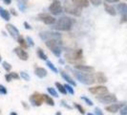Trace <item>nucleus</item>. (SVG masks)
<instances>
[{"label":"nucleus","mask_w":127,"mask_h":115,"mask_svg":"<svg viewBox=\"0 0 127 115\" xmlns=\"http://www.w3.org/2000/svg\"><path fill=\"white\" fill-rule=\"evenodd\" d=\"M73 73H74V76L76 77V80L79 81L81 83L91 85V84H94L96 82L95 77L92 73H85V72H80V71L77 70L73 71Z\"/></svg>","instance_id":"obj_1"},{"label":"nucleus","mask_w":127,"mask_h":115,"mask_svg":"<svg viewBox=\"0 0 127 115\" xmlns=\"http://www.w3.org/2000/svg\"><path fill=\"white\" fill-rule=\"evenodd\" d=\"M75 23V20L68 16H62L55 23V29L59 31H70Z\"/></svg>","instance_id":"obj_2"},{"label":"nucleus","mask_w":127,"mask_h":115,"mask_svg":"<svg viewBox=\"0 0 127 115\" xmlns=\"http://www.w3.org/2000/svg\"><path fill=\"white\" fill-rule=\"evenodd\" d=\"M59 42L60 41H57V40H47L46 41V46L57 57H60V55H61V49L59 47Z\"/></svg>","instance_id":"obj_3"},{"label":"nucleus","mask_w":127,"mask_h":115,"mask_svg":"<svg viewBox=\"0 0 127 115\" xmlns=\"http://www.w3.org/2000/svg\"><path fill=\"white\" fill-rule=\"evenodd\" d=\"M64 10L65 12L73 15H76V16H80L81 15V9L79 7L76 6L75 4L73 3H66L65 6H64Z\"/></svg>","instance_id":"obj_4"},{"label":"nucleus","mask_w":127,"mask_h":115,"mask_svg":"<svg viewBox=\"0 0 127 115\" xmlns=\"http://www.w3.org/2000/svg\"><path fill=\"white\" fill-rule=\"evenodd\" d=\"M96 100L102 104H114L118 101L117 96L115 94H110V93L106 94V95L98 96V97H96Z\"/></svg>","instance_id":"obj_5"},{"label":"nucleus","mask_w":127,"mask_h":115,"mask_svg":"<svg viewBox=\"0 0 127 115\" xmlns=\"http://www.w3.org/2000/svg\"><path fill=\"white\" fill-rule=\"evenodd\" d=\"M40 38L43 40H57L60 41V35L57 33L54 32H41L40 33Z\"/></svg>","instance_id":"obj_6"},{"label":"nucleus","mask_w":127,"mask_h":115,"mask_svg":"<svg viewBox=\"0 0 127 115\" xmlns=\"http://www.w3.org/2000/svg\"><path fill=\"white\" fill-rule=\"evenodd\" d=\"M30 102L32 106L34 107H40L43 102H44V98H43V94H40L38 92H34L31 97H30Z\"/></svg>","instance_id":"obj_7"},{"label":"nucleus","mask_w":127,"mask_h":115,"mask_svg":"<svg viewBox=\"0 0 127 115\" xmlns=\"http://www.w3.org/2000/svg\"><path fill=\"white\" fill-rule=\"evenodd\" d=\"M37 18L46 25H54L57 22L56 18H54L52 15L47 14V13H39L37 15Z\"/></svg>","instance_id":"obj_8"},{"label":"nucleus","mask_w":127,"mask_h":115,"mask_svg":"<svg viewBox=\"0 0 127 115\" xmlns=\"http://www.w3.org/2000/svg\"><path fill=\"white\" fill-rule=\"evenodd\" d=\"M89 92H91L92 94L94 95H98V96H101V95H106L108 94V89L106 86H103V85H97V86H94V87H90Z\"/></svg>","instance_id":"obj_9"},{"label":"nucleus","mask_w":127,"mask_h":115,"mask_svg":"<svg viewBox=\"0 0 127 115\" xmlns=\"http://www.w3.org/2000/svg\"><path fill=\"white\" fill-rule=\"evenodd\" d=\"M49 11L51 12L53 14H59L62 12V6L60 4L59 0H54L51 3V5L49 6Z\"/></svg>","instance_id":"obj_10"},{"label":"nucleus","mask_w":127,"mask_h":115,"mask_svg":"<svg viewBox=\"0 0 127 115\" xmlns=\"http://www.w3.org/2000/svg\"><path fill=\"white\" fill-rule=\"evenodd\" d=\"M124 107V103H121V104H112L108 107H106L105 109L106 111H108L110 113H116L118 111H120L122 108Z\"/></svg>","instance_id":"obj_11"},{"label":"nucleus","mask_w":127,"mask_h":115,"mask_svg":"<svg viewBox=\"0 0 127 115\" xmlns=\"http://www.w3.org/2000/svg\"><path fill=\"white\" fill-rule=\"evenodd\" d=\"M13 52H14V53L17 55V57H18L20 59H22V60H27L28 58H29L28 53H27L23 48H21V47H16V48H14V49H13Z\"/></svg>","instance_id":"obj_12"},{"label":"nucleus","mask_w":127,"mask_h":115,"mask_svg":"<svg viewBox=\"0 0 127 115\" xmlns=\"http://www.w3.org/2000/svg\"><path fill=\"white\" fill-rule=\"evenodd\" d=\"M75 68L77 71L80 72H85V73H93L95 71V68L92 66H88V65H83V64H76L75 65Z\"/></svg>","instance_id":"obj_13"},{"label":"nucleus","mask_w":127,"mask_h":115,"mask_svg":"<svg viewBox=\"0 0 127 115\" xmlns=\"http://www.w3.org/2000/svg\"><path fill=\"white\" fill-rule=\"evenodd\" d=\"M7 31L9 32V34L13 37V38H18L19 37V31L16 27H14L13 24H7L6 25Z\"/></svg>","instance_id":"obj_14"},{"label":"nucleus","mask_w":127,"mask_h":115,"mask_svg":"<svg viewBox=\"0 0 127 115\" xmlns=\"http://www.w3.org/2000/svg\"><path fill=\"white\" fill-rule=\"evenodd\" d=\"M72 3L75 4L76 6L79 7L80 9L87 8L89 6V1L88 0H72Z\"/></svg>","instance_id":"obj_15"},{"label":"nucleus","mask_w":127,"mask_h":115,"mask_svg":"<svg viewBox=\"0 0 127 115\" xmlns=\"http://www.w3.org/2000/svg\"><path fill=\"white\" fill-rule=\"evenodd\" d=\"M60 74H61L62 78H63L64 80L69 83V84H71L72 86H76V82L73 80V78H71L70 75H68V73H66V72H64V71H61V72H60Z\"/></svg>","instance_id":"obj_16"},{"label":"nucleus","mask_w":127,"mask_h":115,"mask_svg":"<svg viewBox=\"0 0 127 115\" xmlns=\"http://www.w3.org/2000/svg\"><path fill=\"white\" fill-rule=\"evenodd\" d=\"M103 6H104V10L106 11V13H108L110 15H113L115 16L116 14H117V12H116V9H115L113 6H111V5H109L107 4L106 2L103 4Z\"/></svg>","instance_id":"obj_17"},{"label":"nucleus","mask_w":127,"mask_h":115,"mask_svg":"<svg viewBox=\"0 0 127 115\" xmlns=\"http://www.w3.org/2000/svg\"><path fill=\"white\" fill-rule=\"evenodd\" d=\"M95 81L98 82L99 83H105L107 82V77L104 75V73L98 72L95 74Z\"/></svg>","instance_id":"obj_18"},{"label":"nucleus","mask_w":127,"mask_h":115,"mask_svg":"<svg viewBox=\"0 0 127 115\" xmlns=\"http://www.w3.org/2000/svg\"><path fill=\"white\" fill-rule=\"evenodd\" d=\"M0 16L4 20L6 21H9L11 19V14H10V12H8L7 10L3 9L2 7H0Z\"/></svg>","instance_id":"obj_19"},{"label":"nucleus","mask_w":127,"mask_h":115,"mask_svg":"<svg viewBox=\"0 0 127 115\" xmlns=\"http://www.w3.org/2000/svg\"><path fill=\"white\" fill-rule=\"evenodd\" d=\"M117 10L121 13V15H127V4L125 3H121L117 7Z\"/></svg>","instance_id":"obj_20"},{"label":"nucleus","mask_w":127,"mask_h":115,"mask_svg":"<svg viewBox=\"0 0 127 115\" xmlns=\"http://www.w3.org/2000/svg\"><path fill=\"white\" fill-rule=\"evenodd\" d=\"M34 74L39 78H44V77L47 76V71L42 67H37L34 70Z\"/></svg>","instance_id":"obj_21"},{"label":"nucleus","mask_w":127,"mask_h":115,"mask_svg":"<svg viewBox=\"0 0 127 115\" xmlns=\"http://www.w3.org/2000/svg\"><path fill=\"white\" fill-rule=\"evenodd\" d=\"M17 42L19 43V45H20V47L21 48H23V49H27L28 48V43L26 42V40L24 39V38L23 37H21V36H19L18 38H17Z\"/></svg>","instance_id":"obj_22"},{"label":"nucleus","mask_w":127,"mask_h":115,"mask_svg":"<svg viewBox=\"0 0 127 115\" xmlns=\"http://www.w3.org/2000/svg\"><path fill=\"white\" fill-rule=\"evenodd\" d=\"M18 8L21 12H25L27 10V7H28V4H27V1L26 0H19L18 1Z\"/></svg>","instance_id":"obj_23"},{"label":"nucleus","mask_w":127,"mask_h":115,"mask_svg":"<svg viewBox=\"0 0 127 115\" xmlns=\"http://www.w3.org/2000/svg\"><path fill=\"white\" fill-rule=\"evenodd\" d=\"M43 98H44V102L47 104V105H49V106H52V107H54L55 106V101L53 100V98L50 97L49 95H46V94H43Z\"/></svg>","instance_id":"obj_24"},{"label":"nucleus","mask_w":127,"mask_h":115,"mask_svg":"<svg viewBox=\"0 0 127 115\" xmlns=\"http://www.w3.org/2000/svg\"><path fill=\"white\" fill-rule=\"evenodd\" d=\"M56 86H57V88L58 89V91L61 93V94H67L68 92H67V90L65 88V86H64L63 84H61L60 83H56Z\"/></svg>","instance_id":"obj_25"},{"label":"nucleus","mask_w":127,"mask_h":115,"mask_svg":"<svg viewBox=\"0 0 127 115\" xmlns=\"http://www.w3.org/2000/svg\"><path fill=\"white\" fill-rule=\"evenodd\" d=\"M36 53H37L38 58H41V59H43V60H47L48 57L46 56V54L43 52V50H42L41 48H37V51H36Z\"/></svg>","instance_id":"obj_26"},{"label":"nucleus","mask_w":127,"mask_h":115,"mask_svg":"<svg viewBox=\"0 0 127 115\" xmlns=\"http://www.w3.org/2000/svg\"><path fill=\"white\" fill-rule=\"evenodd\" d=\"M64 86H65V88H66L67 92H68L69 94H71V95H74V93H75V90H74L73 86H72L71 84H69V83H66V84H64Z\"/></svg>","instance_id":"obj_27"},{"label":"nucleus","mask_w":127,"mask_h":115,"mask_svg":"<svg viewBox=\"0 0 127 115\" xmlns=\"http://www.w3.org/2000/svg\"><path fill=\"white\" fill-rule=\"evenodd\" d=\"M47 90H48V92H49V94H50V95L54 96V97H56V98L58 97V94H57V90L55 89V88H53V87H48Z\"/></svg>","instance_id":"obj_28"},{"label":"nucleus","mask_w":127,"mask_h":115,"mask_svg":"<svg viewBox=\"0 0 127 115\" xmlns=\"http://www.w3.org/2000/svg\"><path fill=\"white\" fill-rule=\"evenodd\" d=\"M2 66H3V68H4L7 72H10V71L12 70V65L9 63V62H7V61H3V62H2Z\"/></svg>","instance_id":"obj_29"},{"label":"nucleus","mask_w":127,"mask_h":115,"mask_svg":"<svg viewBox=\"0 0 127 115\" xmlns=\"http://www.w3.org/2000/svg\"><path fill=\"white\" fill-rule=\"evenodd\" d=\"M46 64H47V66H48V67H49V68H50V69H51L54 73H57V72H58V70L57 69V67H56L54 64L52 63L51 61H47V62H46Z\"/></svg>","instance_id":"obj_30"},{"label":"nucleus","mask_w":127,"mask_h":115,"mask_svg":"<svg viewBox=\"0 0 127 115\" xmlns=\"http://www.w3.org/2000/svg\"><path fill=\"white\" fill-rule=\"evenodd\" d=\"M74 106H75V108L79 111V113H80V114H84V113H85V109H83L82 106H80L79 104H76V103H75V105H74Z\"/></svg>","instance_id":"obj_31"},{"label":"nucleus","mask_w":127,"mask_h":115,"mask_svg":"<svg viewBox=\"0 0 127 115\" xmlns=\"http://www.w3.org/2000/svg\"><path fill=\"white\" fill-rule=\"evenodd\" d=\"M80 99L83 100L84 102L86 103V105H88V106H93V105H94L93 102L90 100L89 98H87V97H85V96H81V97H80Z\"/></svg>","instance_id":"obj_32"},{"label":"nucleus","mask_w":127,"mask_h":115,"mask_svg":"<svg viewBox=\"0 0 127 115\" xmlns=\"http://www.w3.org/2000/svg\"><path fill=\"white\" fill-rule=\"evenodd\" d=\"M20 77H21L24 81H26V82L30 81V76H29L28 73H26V72H21V73H20Z\"/></svg>","instance_id":"obj_33"},{"label":"nucleus","mask_w":127,"mask_h":115,"mask_svg":"<svg viewBox=\"0 0 127 115\" xmlns=\"http://www.w3.org/2000/svg\"><path fill=\"white\" fill-rule=\"evenodd\" d=\"M7 93H8V91H7L6 87H5L4 85L0 84V94H2V95H6Z\"/></svg>","instance_id":"obj_34"},{"label":"nucleus","mask_w":127,"mask_h":115,"mask_svg":"<svg viewBox=\"0 0 127 115\" xmlns=\"http://www.w3.org/2000/svg\"><path fill=\"white\" fill-rule=\"evenodd\" d=\"M61 106H62V107H64L65 109H73L71 106H69L68 104H66V102H65L64 100H62V101H61Z\"/></svg>","instance_id":"obj_35"},{"label":"nucleus","mask_w":127,"mask_h":115,"mask_svg":"<svg viewBox=\"0 0 127 115\" xmlns=\"http://www.w3.org/2000/svg\"><path fill=\"white\" fill-rule=\"evenodd\" d=\"M120 112H121V115H127V106H124L120 110Z\"/></svg>","instance_id":"obj_36"},{"label":"nucleus","mask_w":127,"mask_h":115,"mask_svg":"<svg viewBox=\"0 0 127 115\" xmlns=\"http://www.w3.org/2000/svg\"><path fill=\"white\" fill-rule=\"evenodd\" d=\"M90 1H91V3H92L93 5H95V6H98V5L101 4V0H90Z\"/></svg>","instance_id":"obj_37"},{"label":"nucleus","mask_w":127,"mask_h":115,"mask_svg":"<svg viewBox=\"0 0 127 115\" xmlns=\"http://www.w3.org/2000/svg\"><path fill=\"white\" fill-rule=\"evenodd\" d=\"M27 42L29 43V45H30V46H33V45H34V42H33L32 38H30V37H28V38H27Z\"/></svg>","instance_id":"obj_38"},{"label":"nucleus","mask_w":127,"mask_h":115,"mask_svg":"<svg viewBox=\"0 0 127 115\" xmlns=\"http://www.w3.org/2000/svg\"><path fill=\"white\" fill-rule=\"evenodd\" d=\"M95 114H96V115H104V114H103V112L101 111V109H98V108H95Z\"/></svg>","instance_id":"obj_39"},{"label":"nucleus","mask_w":127,"mask_h":115,"mask_svg":"<svg viewBox=\"0 0 127 115\" xmlns=\"http://www.w3.org/2000/svg\"><path fill=\"white\" fill-rule=\"evenodd\" d=\"M11 74V76H12V78L13 79H15V80H18L19 79V75L17 74V73H14V72H13V73H10Z\"/></svg>","instance_id":"obj_40"},{"label":"nucleus","mask_w":127,"mask_h":115,"mask_svg":"<svg viewBox=\"0 0 127 115\" xmlns=\"http://www.w3.org/2000/svg\"><path fill=\"white\" fill-rule=\"evenodd\" d=\"M5 79H6L7 82H11L12 80H13V78H12V76H11V74L9 73V74H7V75H5Z\"/></svg>","instance_id":"obj_41"},{"label":"nucleus","mask_w":127,"mask_h":115,"mask_svg":"<svg viewBox=\"0 0 127 115\" xmlns=\"http://www.w3.org/2000/svg\"><path fill=\"white\" fill-rule=\"evenodd\" d=\"M124 22H127V15H121V23H124Z\"/></svg>","instance_id":"obj_42"},{"label":"nucleus","mask_w":127,"mask_h":115,"mask_svg":"<svg viewBox=\"0 0 127 115\" xmlns=\"http://www.w3.org/2000/svg\"><path fill=\"white\" fill-rule=\"evenodd\" d=\"M24 27H25V29H27V30H31V29H32L31 25H30L28 22H24Z\"/></svg>","instance_id":"obj_43"},{"label":"nucleus","mask_w":127,"mask_h":115,"mask_svg":"<svg viewBox=\"0 0 127 115\" xmlns=\"http://www.w3.org/2000/svg\"><path fill=\"white\" fill-rule=\"evenodd\" d=\"M10 12H11V13L13 14L14 16H16V15H17V13L15 12V10H14V9H11V10H10Z\"/></svg>","instance_id":"obj_44"},{"label":"nucleus","mask_w":127,"mask_h":115,"mask_svg":"<svg viewBox=\"0 0 127 115\" xmlns=\"http://www.w3.org/2000/svg\"><path fill=\"white\" fill-rule=\"evenodd\" d=\"M106 2H108V3H117V2H119L120 0H105Z\"/></svg>","instance_id":"obj_45"},{"label":"nucleus","mask_w":127,"mask_h":115,"mask_svg":"<svg viewBox=\"0 0 127 115\" xmlns=\"http://www.w3.org/2000/svg\"><path fill=\"white\" fill-rule=\"evenodd\" d=\"M3 2H4L5 4H7V5H10V4L12 3V0H3Z\"/></svg>","instance_id":"obj_46"},{"label":"nucleus","mask_w":127,"mask_h":115,"mask_svg":"<svg viewBox=\"0 0 127 115\" xmlns=\"http://www.w3.org/2000/svg\"><path fill=\"white\" fill-rule=\"evenodd\" d=\"M22 106H23V107H24V108H25L26 109H29V107H28V106H27V103H25V102H22Z\"/></svg>","instance_id":"obj_47"},{"label":"nucleus","mask_w":127,"mask_h":115,"mask_svg":"<svg viewBox=\"0 0 127 115\" xmlns=\"http://www.w3.org/2000/svg\"><path fill=\"white\" fill-rule=\"evenodd\" d=\"M58 61H59V63H61V64H63V63H64V60H63V59H61V58H60V59H59Z\"/></svg>","instance_id":"obj_48"},{"label":"nucleus","mask_w":127,"mask_h":115,"mask_svg":"<svg viewBox=\"0 0 127 115\" xmlns=\"http://www.w3.org/2000/svg\"><path fill=\"white\" fill-rule=\"evenodd\" d=\"M10 115H17V113H16V112H11Z\"/></svg>","instance_id":"obj_49"},{"label":"nucleus","mask_w":127,"mask_h":115,"mask_svg":"<svg viewBox=\"0 0 127 115\" xmlns=\"http://www.w3.org/2000/svg\"><path fill=\"white\" fill-rule=\"evenodd\" d=\"M56 115H61V112H60V111H57Z\"/></svg>","instance_id":"obj_50"},{"label":"nucleus","mask_w":127,"mask_h":115,"mask_svg":"<svg viewBox=\"0 0 127 115\" xmlns=\"http://www.w3.org/2000/svg\"><path fill=\"white\" fill-rule=\"evenodd\" d=\"M88 115H94V114H92V113H88Z\"/></svg>","instance_id":"obj_51"},{"label":"nucleus","mask_w":127,"mask_h":115,"mask_svg":"<svg viewBox=\"0 0 127 115\" xmlns=\"http://www.w3.org/2000/svg\"><path fill=\"white\" fill-rule=\"evenodd\" d=\"M0 61H1V55H0Z\"/></svg>","instance_id":"obj_52"}]
</instances>
